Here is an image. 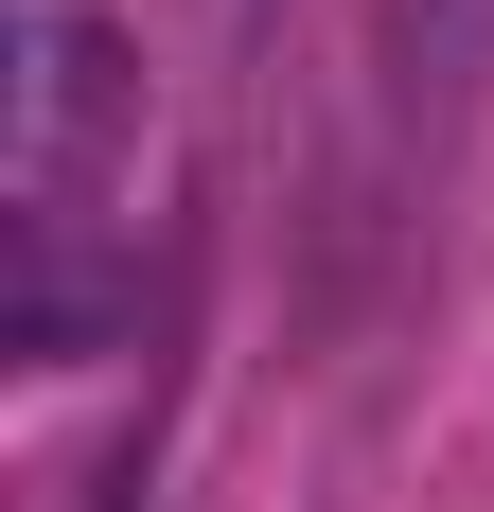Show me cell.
Here are the masks:
<instances>
[{
	"label": "cell",
	"mask_w": 494,
	"mask_h": 512,
	"mask_svg": "<svg viewBox=\"0 0 494 512\" xmlns=\"http://www.w3.org/2000/svg\"><path fill=\"white\" fill-rule=\"evenodd\" d=\"M124 124H142V53L106 36L89 0H36L18 18V212H89Z\"/></svg>",
	"instance_id": "6da1fadb"
},
{
	"label": "cell",
	"mask_w": 494,
	"mask_h": 512,
	"mask_svg": "<svg viewBox=\"0 0 494 512\" xmlns=\"http://www.w3.org/2000/svg\"><path fill=\"white\" fill-rule=\"evenodd\" d=\"M477 36H494V0H389V71H406V106H442L459 71H477Z\"/></svg>",
	"instance_id": "7a4b0ae2"
}]
</instances>
